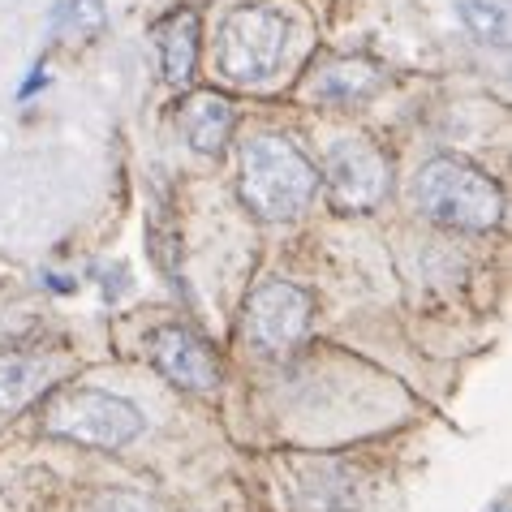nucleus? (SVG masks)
Listing matches in <instances>:
<instances>
[{"instance_id": "1", "label": "nucleus", "mask_w": 512, "mask_h": 512, "mask_svg": "<svg viewBox=\"0 0 512 512\" xmlns=\"http://www.w3.org/2000/svg\"><path fill=\"white\" fill-rule=\"evenodd\" d=\"M414 203L426 220L444 229L487 233L504 220V194L482 168L457 160V155H435L414 177Z\"/></svg>"}, {"instance_id": "2", "label": "nucleus", "mask_w": 512, "mask_h": 512, "mask_svg": "<svg viewBox=\"0 0 512 512\" xmlns=\"http://www.w3.org/2000/svg\"><path fill=\"white\" fill-rule=\"evenodd\" d=\"M319 194V173L293 138L263 134L241 151V198L263 220H293Z\"/></svg>"}, {"instance_id": "3", "label": "nucleus", "mask_w": 512, "mask_h": 512, "mask_svg": "<svg viewBox=\"0 0 512 512\" xmlns=\"http://www.w3.org/2000/svg\"><path fill=\"white\" fill-rule=\"evenodd\" d=\"M284 52H289V18L272 5H237L220 22L216 65L229 82H241V87L267 82L280 69Z\"/></svg>"}, {"instance_id": "4", "label": "nucleus", "mask_w": 512, "mask_h": 512, "mask_svg": "<svg viewBox=\"0 0 512 512\" xmlns=\"http://www.w3.org/2000/svg\"><path fill=\"white\" fill-rule=\"evenodd\" d=\"M44 426L61 439L87 448H125L130 439L142 435V414L112 392L95 388H69L48 405Z\"/></svg>"}, {"instance_id": "5", "label": "nucleus", "mask_w": 512, "mask_h": 512, "mask_svg": "<svg viewBox=\"0 0 512 512\" xmlns=\"http://www.w3.org/2000/svg\"><path fill=\"white\" fill-rule=\"evenodd\" d=\"M310 315H315V302L306 289L289 280H267L246 302V332L263 353H289L310 332Z\"/></svg>"}, {"instance_id": "6", "label": "nucleus", "mask_w": 512, "mask_h": 512, "mask_svg": "<svg viewBox=\"0 0 512 512\" xmlns=\"http://www.w3.org/2000/svg\"><path fill=\"white\" fill-rule=\"evenodd\" d=\"M323 177H327V194H332L340 211H371L388 194V160H383L379 147L362 138L336 142L327 151Z\"/></svg>"}, {"instance_id": "7", "label": "nucleus", "mask_w": 512, "mask_h": 512, "mask_svg": "<svg viewBox=\"0 0 512 512\" xmlns=\"http://www.w3.org/2000/svg\"><path fill=\"white\" fill-rule=\"evenodd\" d=\"M151 362L160 366L164 379H173L186 392H216L220 388V366L211 358L207 340L194 336L190 327H160L151 336Z\"/></svg>"}, {"instance_id": "8", "label": "nucleus", "mask_w": 512, "mask_h": 512, "mask_svg": "<svg viewBox=\"0 0 512 512\" xmlns=\"http://www.w3.org/2000/svg\"><path fill=\"white\" fill-rule=\"evenodd\" d=\"M181 130H186L194 151L216 155V151H224V142L233 134V104L224 95L198 91L181 104Z\"/></svg>"}, {"instance_id": "9", "label": "nucleus", "mask_w": 512, "mask_h": 512, "mask_svg": "<svg viewBox=\"0 0 512 512\" xmlns=\"http://www.w3.org/2000/svg\"><path fill=\"white\" fill-rule=\"evenodd\" d=\"M48 362L31 353H0V414H18L48 388Z\"/></svg>"}, {"instance_id": "10", "label": "nucleus", "mask_w": 512, "mask_h": 512, "mask_svg": "<svg viewBox=\"0 0 512 512\" xmlns=\"http://www.w3.org/2000/svg\"><path fill=\"white\" fill-rule=\"evenodd\" d=\"M160 56H164V78L168 82H190L198 65V18L194 13H173L160 31Z\"/></svg>"}, {"instance_id": "11", "label": "nucleus", "mask_w": 512, "mask_h": 512, "mask_svg": "<svg viewBox=\"0 0 512 512\" xmlns=\"http://www.w3.org/2000/svg\"><path fill=\"white\" fill-rule=\"evenodd\" d=\"M379 87V69L362 56H340V61L323 65V74L315 78V95L336 99V104H353V99L371 95Z\"/></svg>"}, {"instance_id": "12", "label": "nucleus", "mask_w": 512, "mask_h": 512, "mask_svg": "<svg viewBox=\"0 0 512 512\" xmlns=\"http://www.w3.org/2000/svg\"><path fill=\"white\" fill-rule=\"evenodd\" d=\"M108 26L104 0H65L52 13V31L61 39H95Z\"/></svg>"}, {"instance_id": "13", "label": "nucleus", "mask_w": 512, "mask_h": 512, "mask_svg": "<svg viewBox=\"0 0 512 512\" xmlns=\"http://www.w3.org/2000/svg\"><path fill=\"white\" fill-rule=\"evenodd\" d=\"M461 22L474 31L482 44H508V9L504 0H461Z\"/></svg>"}, {"instance_id": "14", "label": "nucleus", "mask_w": 512, "mask_h": 512, "mask_svg": "<svg viewBox=\"0 0 512 512\" xmlns=\"http://www.w3.org/2000/svg\"><path fill=\"white\" fill-rule=\"evenodd\" d=\"M82 512H155L147 495H134V491H99L87 500Z\"/></svg>"}]
</instances>
